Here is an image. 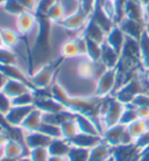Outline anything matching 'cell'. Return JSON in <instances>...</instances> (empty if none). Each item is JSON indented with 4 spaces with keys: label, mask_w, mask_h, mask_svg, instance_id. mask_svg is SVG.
Masks as SVG:
<instances>
[{
    "label": "cell",
    "mask_w": 149,
    "mask_h": 161,
    "mask_svg": "<svg viewBox=\"0 0 149 161\" xmlns=\"http://www.w3.org/2000/svg\"><path fill=\"white\" fill-rule=\"evenodd\" d=\"M124 108L125 104L118 101L114 96L105 97L101 99L99 106V125L101 133L111 126L119 124Z\"/></svg>",
    "instance_id": "obj_1"
},
{
    "label": "cell",
    "mask_w": 149,
    "mask_h": 161,
    "mask_svg": "<svg viewBox=\"0 0 149 161\" xmlns=\"http://www.w3.org/2000/svg\"><path fill=\"white\" fill-rule=\"evenodd\" d=\"M63 58L58 57L57 61H49L47 63L41 64L36 70H34L29 76L34 90H43L49 89L55 82V77L57 75L58 68L62 64Z\"/></svg>",
    "instance_id": "obj_2"
},
{
    "label": "cell",
    "mask_w": 149,
    "mask_h": 161,
    "mask_svg": "<svg viewBox=\"0 0 149 161\" xmlns=\"http://www.w3.org/2000/svg\"><path fill=\"white\" fill-rule=\"evenodd\" d=\"M140 70L137 71V74L133 78L125 83L124 85H121L120 88L117 89L112 96H114L118 101L121 102L122 104H132L134 101V98L140 95V93L145 92L143 90V85H142L141 78H140Z\"/></svg>",
    "instance_id": "obj_3"
},
{
    "label": "cell",
    "mask_w": 149,
    "mask_h": 161,
    "mask_svg": "<svg viewBox=\"0 0 149 161\" xmlns=\"http://www.w3.org/2000/svg\"><path fill=\"white\" fill-rule=\"evenodd\" d=\"M117 86V68L106 69L100 76L98 77L96 85H94V93L93 96L105 98L112 96L115 91Z\"/></svg>",
    "instance_id": "obj_4"
},
{
    "label": "cell",
    "mask_w": 149,
    "mask_h": 161,
    "mask_svg": "<svg viewBox=\"0 0 149 161\" xmlns=\"http://www.w3.org/2000/svg\"><path fill=\"white\" fill-rule=\"evenodd\" d=\"M89 19H90V15L79 6L75 12L70 13V14H68V15L65 16L64 20L61 21L57 26H60L61 28L65 29L68 32L78 33L79 31L83 32V29L85 28V26L88 24Z\"/></svg>",
    "instance_id": "obj_5"
},
{
    "label": "cell",
    "mask_w": 149,
    "mask_h": 161,
    "mask_svg": "<svg viewBox=\"0 0 149 161\" xmlns=\"http://www.w3.org/2000/svg\"><path fill=\"white\" fill-rule=\"evenodd\" d=\"M36 26L37 18L34 12L26 11L15 18V31L24 39H27V36L34 31Z\"/></svg>",
    "instance_id": "obj_6"
},
{
    "label": "cell",
    "mask_w": 149,
    "mask_h": 161,
    "mask_svg": "<svg viewBox=\"0 0 149 161\" xmlns=\"http://www.w3.org/2000/svg\"><path fill=\"white\" fill-rule=\"evenodd\" d=\"M141 155V151L136 144L119 145L112 148L113 161H137Z\"/></svg>",
    "instance_id": "obj_7"
},
{
    "label": "cell",
    "mask_w": 149,
    "mask_h": 161,
    "mask_svg": "<svg viewBox=\"0 0 149 161\" xmlns=\"http://www.w3.org/2000/svg\"><path fill=\"white\" fill-rule=\"evenodd\" d=\"M120 29L125 33L126 36L132 37L134 40H137L141 37L142 33L145 32L146 24L142 21H137L134 19H128V18H124L118 24Z\"/></svg>",
    "instance_id": "obj_8"
},
{
    "label": "cell",
    "mask_w": 149,
    "mask_h": 161,
    "mask_svg": "<svg viewBox=\"0 0 149 161\" xmlns=\"http://www.w3.org/2000/svg\"><path fill=\"white\" fill-rule=\"evenodd\" d=\"M22 140L26 148L29 151L39 147H48L52 139L47 137L40 131H34V132H22Z\"/></svg>",
    "instance_id": "obj_9"
},
{
    "label": "cell",
    "mask_w": 149,
    "mask_h": 161,
    "mask_svg": "<svg viewBox=\"0 0 149 161\" xmlns=\"http://www.w3.org/2000/svg\"><path fill=\"white\" fill-rule=\"evenodd\" d=\"M90 18H91V19H92V20L94 21V22H96V24H97L98 26L106 33V34L115 26V24H114V21H113L112 18H109V16L104 12V9L101 8V5H100V1H99V0H96L94 7H93L92 13H91Z\"/></svg>",
    "instance_id": "obj_10"
},
{
    "label": "cell",
    "mask_w": 149,
    "mask_h": 161,
    "mask_svg": "<svg viewBox=\"0 0 149 161\" xmlns=\"http://www.w3.org/2000/svg\"><path fill=\"white\" fill-rule=\"evenodd\" d=\"M3 157L12 159V160H18L21 157H24L26 154H28V149L26 148V146L22 141L9 138L4 148L1 149Z\"/></svg>",
    "instance_id": "obj_11"
},
{
    "label": "cell",
    "mask_w": 149,
    "mask_h": 161,
    "mask_svg": "<svg viewBox=\"0 0 149 161\" xmlns=\"http://www.w3.org/2000/svg\"><path fill=\"white\" fill-rule=\"evenodd\" d=\"M34 109V106H14L13 105L12 109L8 111V113L5 116L6 123L8 124L9 127H14V129H19L24 118L28 116V113Z\"/></svg>",
    "instance_id": "obj_12"
},
{
    "label": "cell",
    "mask_w": 149,
    "mask_h": 161,
    "mask_svg": "<svg viewBox=\"0 0 149 161\" xmlns=\"http://www.w3.org/2000/svg\"><path fill=\"white\" fill-rule=\"evenodd\" d=\"M1 91H3L6 96L9 97L11 99H13V98L20 96V95H22V93H24V92L35 91V90H34L29 84L24 83V82L7 78V80H6V83H5L4 88H3Z\"/></svg>",
    "instance_id": "obj_13"
},
{
    "label": "cell",
    "mask_w": 149,
    "mask_h": 161,
    "mask_svg": "<svg viewBox=\"0 0 149 161\" xmlns=\"http://www.w3.org/2000/svg\"><path fill=\"white\" fill-rule=\"evenodd\" d=\"M42 123H43V113L34 106V109L24 118L19 129L22 132H34V131H39Z\"/></svg>",
    "instance_id": "obj_14"
},
{
    "label": "cell",
    "mask_w": 149,
    "mask_h": 161,
    "mask_svg": "<svg viewBox=\"0 0 149 161\" xmlns=\"http://www.w3.org/2000/svg\"><path fill=\"white\" fill-rule=\"evenodd\" d=\"M120 60V54L114 50L106 41L101 44L100 63L106 69H115Z\"/></svg>",
    "instance_id": "obj_15"
},
{
    "label": "cell",
    "mask_w": 149,
    "mask_h": 161,
    "mask_svg": "<svg viewBox=\"0 0 149 161\" xmlns=\"http://www.w3.org/2000/svg\"><path fill=\"white\" fill-rule=\"evenodd\" d=\"M126 126L121 124H117L114 126H111L109 129H106L104 132L101 133V140L104 141L105 144H107L109 147H115L119 146L121 142V138L124 134Z\"/></svg>",
    "instance_id": "obj_16"
},
{
    "label": "cell",
    "mask_w": 149,
    "mask_h": 161,
    "mask_svg": "<svg viewBox=\"0 0 149 161\" xmlns=\"http://www.w3.org/2000/svg\"><path fill=\"white\" fill-rule=\"evenodd\" d=\"M75 120H76L78 129L81 133H86V134H92V136H100L101 130L98 126V124L91 118L83 116V114H75Z\"/></svg>",
    "instance_id": "obj_17"
},
{
    "label": "cell",
    "mask_w": 149,
    "mask_h": 161,
    "mask_svg": "<svg viewBox=\"0 0 149 161\" xmlns=\"http://www.w3.org/2000/svg\"><path fill=\"white\" fill-rule=\"evenodd\" d=\"M101 141L100 136H92V134H86V133H78L76 137L69 141L70 145L75 147L84 149H91L96 145H98Z\"/></svg>",
    "instance_id": "obj_18"
},
{
    "label": "cell",
    "mask_w": 149,
    "mask_h": 161,
    "mask_svg": "<svg viewBox=\"0 0 149 161\" xmlns=\"http://www.w3.org/2000/svg\"><path fill=\"white\" fill-rule=\"evenodd\" d=\"M82 34L86 39H90V40L94 41V42H97L99 44L104 43L105 40H106V35H107L91 18L89 19V21H88V24L85 26V28L83 29Z\"/></svg>",
    "instance_id": "obj_19"
},
{
    "label": "cell",
    "mask_w": 149,
    "mask_h": 161,
    "mask_svg": "<svg viewBox=\"0 0 149 161\" xmlns=\"http://www.w3.org/2000/svg\"><path fill=\"white\" fill-rule=\"evenodd\" d=\"M125 18L134 19V20H137V21H142V22L146 24L143 5L140 3V0H126Z\"/></svg>",
    "instance_id": "obj_20"
},
{
    "label": "cell",
    "mask_w": 149,
    "mask_h": 161,
    "mask_svg": "<svg viewBox=\"0 0 149 161\" xmlns=\"http://www.w3.org/2000/svg\"><path fill=\"white\" fill-rule=\"evenodd\" d=\"M106 42L112 47L114 50H117L119 54H121V50L124 48V44L126 41L125 33L120 29V27L115 25L106 35Z\"/></svg>",
    "instance_id": "obj_21"
},
{
    "label": "cell",
    "mask_w": 149,
    "mask_h": 161,
    "mask_svg": "<svg viewBox=\"0 0 149 161\" xmlns=\"http://www.w3.org/2000/svg\"><path fill=\"white\" fill-rule=\"evenodd\" d=\"M79 56H81V52L78 48L76 36L67 39L62 42L60 47V57H62L63 60H72Z\"/></svg>",
    "instance_id": "obj_22"
},
{
    "label": "cell",
    "mask_w": 149,
    "mask_h": 161,
    "mask_svg": "<svg viewBox=\"0 0 149 161\" xmlns=\"http://www.w3.org/2000/svg\"><path fill=\"white\" fill-rule=\"evenodd\" d=\"M0 34H1V39H3V43L4 47L11 50H15L21 42V36L19 33L12 28H7V27H0Z\"/></svg>",
    "instance_id": "obj_23"
},
{
    "label": "cell",
    "mask_w": 149,
    "mask_h": 161,
    "mask_svg": "<svg viewBox=\"0 0 149 161\" xmlns=\"http://www.w3.org/2000/svg\"><path fill=\"white\" fill-rule=\"evenodd\" d=\"M112 158V147L105 144L101 140L98 145L89 151V160L88 161H106Z\"/></svg>",
    "instance_id": "obj_24"
},
{
    "label": "cell",
    "mask_w": 149,
    "mask_h": 161,
    "mask_svg": "<svg viewBox=\"0 0 149 161\" xmlns=\"http://www.w3.org/2000/svg\"><path fill=\"white\" fill-rule=\"evenodd\" d=\"M70 148H71L70 142L63 138L52 139L48 146L49 154L51 157H67L70 152Z\"/></svg>",
    "instance_id": "obj_25"
},
{
    "label": "cell",
    "mask_w": 149,
    "mask_h": 161,
    "mask_svg": "<svg viewBox=\"0 0 149 161\" xmlns=\"http://www.w3.org/2000/svg\"><path fill=\"white\" fill-rule=\"evenodd\" d=\"M68 15L67 14V9H65L64 5L61 0H57L55 4L48 9V12L45 16L49 19V21L52 25H58L61 21L64 20V18Z\"/></svg>",
    "instance_id": "obj_26"
},
{
    "label": "cell",
    "mask_w": 149,
    "mask_h": 161,
    "mask_svg": "<svg viewBox=\"0 0 149 161\" xmlns=\"http://www.w3.org/2000/svg\"><path fill=\"white\" fill-rule=\"evenodd\" d=\"M61 133H62V138L68 141L73 139L79 133V129H78V125L75 120V117L65 120L63 124L61 125Z\"/></svg>",
    "instance_id": "obj_27"
},
{
    "label": "cell",
    "mask_w": 149,
    "mask_h": 161,
    "mask_svg": "<svg viewBox=\"0 0 149 161\" xmlns=\"http://www.w3.org/2000/svg\"><path fill=\"white\" fill-rule=\"evenodd\" d=\"M126 127L128 130V132L130 133V136L133 137L134 142H135L136 139H139L141 136H143L147 131H149L148 123L145 120H141V119H135L129 125H127Z\"/></svg>",
    "instance_id": "obj_28"
},
{
    "label": "cell",
    "mask_w": 149,
    "mask_h": 161,
    "mask_svg": "<svg viewBox=\"0 0 149 161\" xmlns=\"http://www.w3.org/2000/svg\"><path fill=\"white\" fill-rule=\"evenodd\" d=\"M0 8L5 13H7L9 15L15 16V18L18 15H20L21 13L26 12V8L21 5V3L19 0H5V3Z\"/></svg>",
    "instance_id": "obj_29"
},
{
    "label": "cell",
    "mask_w": 149,
    "mask_h": 161,
    "mask_svg": "<svg viewBox=\"0 0 149 161\" xmlns=\"http://www.w3.org/2000/svg\"><path fill=\"white\" fill-rule=\"evenodd\" d=\"M85 41H86V56L94 62H100L101 44L90 40V39H86V37H85Z\"/></svg>",
    "instance_id": "obj_30"
},
{
    "label": "cell",
    "mask_w": 149,
    "mask_h": 161,
    "mask_svg": "<svg viewBox=\"0 0 149 161\" xmlns=\"http://www.w3.org/2000/svg\"><path fill=\"white\" fill-rule=\"evenodd\" d=\"M135 119H137L136 108H135V105L126 104L125 108H124V111H122V114H121L119 124L124 125V126H127V125H129L132 121L135 120Z\"/></svg>",
    "instance_id": "obj_31"
},
{
    "label": "cell",
    "mask_w": 149,
    "mask_h": 161,
    "mask_svg": "<svg viewBox=\"0 0 149 161\" xmlns=\"http://www.w3.org/2000/svg\"><path fill=\"white\" fill-rule=\"evenodd\" d=\"M34 102H35L34 91H28L13 98L12 104L14 106H34Z\"/></svg>",
    "instance_id": "obj_32"
},
{
    "label": "cell",
    "mask_w": 149,
    "mask_h": 161,
    "mask_svg": "<svg viewBox=\"0 0 149 161\" xmlns=\"http://www.w3.org/2000/svg\"><path fill=\"white\" fill-rule=\"evenodd\" d=\"M0 64H19L16 53L5 47L0 48Z\"/></svg>",
    "instance_id": "obj_33"
},
{
    "label": "cell",
    "mask_w": 149,
    "mask_h": 161,
    "mask_svg": "<svg viewBox=\"0 0 149 161\" xmlns=\"http://www.w3.org/2000/svg\"><path fill=\"white\" fill-rule=\"evenodd\" d=\"M89 151L90 149L71 146L70 152L67 155V159H68V161H88L89 160Z\"/></svg>",
    "instance_id": "obj_34"
},
{
    "label": "cell",
    "mask_w": 149,
    "mask_h": 161,
    "mask_svg": "<svg viewBox=\"0 0 149 161\" xmlns=\"http://www.w3.org/2000/svg\"><path fill=\"white\" fill-rule=\"evenodd\" d=\"M40 132L45 134L47 137L51 138V139H57V138H62V133H61V126L54 124H49V123H42L41 127L39 129Z\"/></svg>",
    "instance_id": "obj_35"
},
{
    "label": "cell",
    "mask_w": 149,
    "mask_h": 161,
    "mask_svg": "<svg viewBox=\"0 0 149 161\" xmlns=\"http://www.w3.org/2000/svg\"><path fill=\"white\" fill-rule=\"evenodd\" d=\"M28 157L32 161H48L50 158L48 147H39L28 151Z\"/></svg>",
    "instance_id": "obj_36"
},
{
    "label": "cell",
    "mask_w": 149,
    "mask_h": 161,
    "mask_svg": "<svg viewBox=\"0 0 149 161\" xmlns=\"http://www.w3.org/2000/svg\"><path fill=\"white\" fill-rule=\"evenodd\" d=\"M139 47H140V52H141V57H142V65L149 58V35L148 33L145 32L142 33L141 37L139 39Z\"/></svg>",
    "instance_id": "obj_37"
},
{
    "label": "cell",
    "mask_w": 149,
    "mask_h": 161,
    "mask_svg": "<svg viewBox=\"0 0 149 161\" xmlns=\"http://www.w3.org/2000/svg\"><path fill=\"white\" fill-rule=\"evenodd\" d=\"M12 99L8 96H6L3 91H0V113L6 116L8 111L12 109Z\"/></svg>",
    "instance_id": "obj_38"
},
{
    "label": "cell",
    "mask_w": 149,
    "mask_h": 161,
    "mask_svg": "<svg viewBox=\"0 0 149 161\" xmlns=\"http://www.w3.org/2000/svg\"><path fill=\"white\" fill-rule=\"evenodd\" d=\"M135 144H136V146L140 148L141 153L143 151H146V149H148L149 148V131H147L143 136H141L139 139H136V140H135Z\"/></svg>",
    "instance_id": "obj_39"
},
{
    "label": "cell",
    "mask_w": 149,
    "mask_h": 161,
    "mask_svg": "<svg viewBox=\"0 0 149 161\" xmlns=\"http://www.w3.org/2000/svg\"><path fill=\"white\" fill-rule=\"evenodd\" d=\"M21 3V5L26 8V11H29V12H35L37 6V1L39 0H19Z\"/></svg>",
    "instance_id": "obj_40"
},
{
    "label": "cell",
    "mask_w": 149,
    "mask_h": 161,
    "mask_svg": "<svg viewBox=\"0 0 149 161\" xmlns=\"http://www.w3.org/2000/svg\"><path fill=\"white\" fill-rule=\"evenodd\" d=\"M9 133L8 131H6L5 129H1L0 127V151L4 148V146L6 145V142L8 141L9 139Z\"/></svg>",
    "instance_id": "obj_41"
},
{
    "label": "cell",
    "mask_w": 149,
    "mask_h": 161,
    "mask_svg": "<svg viewBox=\"0 0 149 161\" xmlns=\"http://www.w3.org/2000/svg\"><path fill=\"white\" fill-rule=\"evenodd\" d=\"M6 80H7V77L5 76L3 73H0V91L3 90V88H4L5 83H6Z\"/></svg>",
    "instance_id": "obj_42"
},
{
    "label": "cell",
    "mask_w": 149,
    "mask_h": 161,
    "mask_svg": "<svg viewBox=\"0 0 149 161\" xmlns=\"http://www.w3.org/2000/svg\"><path fill=\"white\" fill-rule=\"evenodd\" d=\"M48 161H68V159L67 157H51L50 155Z\"/></svg>",
    "instance_id": "obj_43"
},
{
    "label": "cell",
    "mask_w": 149,
    "mask_h": 161,
    "mask_svg": "<svg viewBox=\"0 0 149 161\" xmlns=\"http://www.w3.org/2000/svg\"><path fill=\"white\" fill-rule=\"evenodd\" d=\"M143 11H145V16H146V22L149 20V3L146 6H143Z\"/></svg>",
    "instance_id": "obj_44"
},
{
    "label": "cell",
    "mask_w": 149,
    "mask_h": 161,
    "mask_svg": "<svg viewBox=\"0 0 149 161\" xmlns=\"http://www.w3.org/2000/svg\"><path fill=\"white\" fill-rule=\"evenodd\" d=\"M16 161H32V160H30V158L28 157V154H26L24 157H21L20 159H18Z\"/></svg>",
    "instance_id": "obj_45"
},
{
    "label": "cell",
    "mask_w": 149,
    "mask_h": 161,
    "mask_svg": "<svg viewBox=\"0 0 149 161\" xmlns=\"http://www.w3.org/2000/svg\"><path fill=\"white\" fill-rule=\"evenodd\" d=\"M0 161H16V160H12V159H8V158H5V157H0Z\"/></svg>",
    "instance_id": "obj_46"
},
{
    "label": "cell",
    "mask_w": 149,
    "mask_h": 161,
    "mask_svg": "<svg viewBox=\"0 0 149 161\" xmlns=\"http://www.w3.org/2000/svg\"><path fill=\"white\" fill-rule=\"evenodd\" d=\"M146 32L148 33V35H149V20L146 22Z\"/></svg>",
    "instance_id": "obj_47"
},
{
    "label": "cell",
    "mask_w": 149,
    "mask_h": 161,
    "mask_svg": "<svg viewBox=\"0 0 149 161\" xmlns=\"http://www.w3.org/2000/svg\"><path fill=\"white\" fill-rule=\"evenodd\" d=\"M140 3H141V4L143 5V6H146V5H147L149 3V0H140Z\"/></svg>",
    "instance_id": "obj_48"
},
{
    "label": "cell",
    "mask_w": 149,
    "mask_h": 161,
    "mask_svg": "<svg viewBox=\"0 0 149 161\" xmlns=\"http://www.w3.org/2000/svg\"><path fill=\"white\" fill-rule=\"evenodd\" d=\"M4 47V43H3V39H1V34H0V48Z\"/></svg>",
    "instance_id": "obj_49"
},
{
    "label": "cell",
    "mask_w": 149,
    "mask_h": 161,
    "mask_svg": "<svg viewBox=\"0 0 149 161\" xmlns=\"http://www.w3.org/2000/svg\"><path fill=\"white\" fill-rule=\"evenodd\" d=\"M4 3H5V0H0V7L3 6V4H4Z\"/></svg>",
    "instance_id": "obj_50"
},
{
    "label": "cell",
    "mask_w": 149,
    "mask_h": 161,
    "mask_svg": "<svg viewBox=\"0 0 149 161\" xmlns=\"http://www.w3.org/2000/svg\"><path fill=\"white\" fill-rule=\"evenodd\" d=\"M83 1H84V0H77V3H78V4H79V5H81L82 3H83Z\"/></svg>",
    "instance_id": "obj_51"
},
{
    "label": "cell",
    "mask_w": 149,
    "mask_h": 161,
    "mask_svg": "<svg viewBox=\"0 0 149 161\" xmlns=\"http://www.w3.org/2000/svg\"><path fill=\"white\" fill-rule=\"evenodd\" d=\"M106 161H113V159L111 158V159H109V160H106Z\"/></svg>",
    "instance_id": "obj_52"
},
{
    "label": "cell",
    "mask_w": 149,
    "mask_h": 161,
    "mask_svg": "<svg viewBox=\"0 0 149 161\" xmlns=\"http://www.w3.org/2000/svg\"><path fill=\"white\" fill-rule=\"evenodd\" d=\"M109 1H113V3H114V1H115V0H109Z\"/></svg>",
    "instance_id": "obj_53"
}]
</instances>
